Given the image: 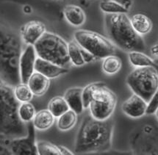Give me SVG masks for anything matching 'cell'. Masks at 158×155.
<instances>
[{"instance_id": "obj_1", "label": "cell", "mask_w": 158, "mask_h": 155, "mask_svg": "<svg viewBox=\"0 0 158 155\" xmlns=\"http://www.w3.org/2000/svg\"><path fill=\"white\" fill-rule=\"evenodd\" d=\"M114 121L109 118L99 120L87 115L79 129L74 152L77 154L107 152L112 145Z\"/></svg>"}, {"instance_id": "obj_2", "label": "cell", "mask_w": 158, "mask_h": 155, "mask_svg": "<svg viewBox=\"0 0 158 155\" xmlns=\"http://www.w3.org/2000/svg\"><path fill=\"white\" fill-rule=\"evenodd\" d=\"M22 52V40L18 35L7 28H2L0 36L2 82L12 87L22 82L19 66Z\"/></svg>"}, {"instance_id": "obj_3", "label": "cell", "mask_w": 158, "mask_h": 155, "mask_svg": "<svg viewBox=\"0 0 158 155\" xmlns=\"http://www.w3.org/2000/svg\"><path fill=\"white\" fill-rule=\"evenodd\" d=\"M105 23L109 39L119 49L128 52L145 51V42L132 27L127 13H106Z\"/></svg>"}, {"instance_id": "obj_4", "label": "cell", "mask_w": 158, "mask_h": 155, "mask_svg": "<svg viewBox=\"0 0 158 155\" xmlns=\"http://www.w3.org/2000/svg\"><path fill=\"white\" fill-rule=\"evenodd\" d=\"M17 100L12 86L2 82L0 88V132L6 137H24L27 134V124L20 119Z\"/></svg>"}, {"instance_id": "obj_5", "label": "cell", "mask_w": 158, "mask_h": 155, "mask_svg": "<svg viewBox=\"0 0 158 155\" xmlns=\"http://www.w3.org/2000/svg\"><path fill=\"white\" fill-rule=\"evenodd\" d=\"M34 46L38 57L62 67L71 65L68 44L57 35L46 32Z\"/></svg>"}, {"instance_id": "obj_6", "label": "cell", "mask_w": 158, "mask_h": 155, "mask_svg": "<svg viewBox=\"0 0 158 155\" xmlns=\"http://www.w3.org/2000/svg\"><path fill=\"white\" fill-rule=\"evenodd\" d=\"M127 83L134 94L148 102L158 89V73L153 67H136L127 76Z\"/></svg>"}, {"instance_id": "obj_7", "label": "cell", "mask_w": 158, "mask_h": 155, "mask_svg": "<svg viewBox=\"0 0 158 155\" xmlns=\"http://www.w3.org/2000/svg\"><path fill=\"white\" fill-rule=\"evenodd\" d=\"M74 40L96 59H104L115 53V45L110 40L93 31H76Z\"/></svg>"}, {"instance_id": "obj_8", "label": "cell", "mask_w": 158, "mask_h": 155, "mask_svg": "<svg viewBox=\"0 0 158 155\" xmlns=\"http://www.w3.org/2000/svg\"><path fill=\"white\" fill-rule=\"evenodd\" d=\"M117 104V97L105 82L96 90L90 102V115L99 120L111 117Z\"/></svg>"}, {"instance_id": "obj_9", "label": "cell", "mask_w": 158, "mask_h": 155, "mask_svg": "<svg viewBox=\"0 0 158 155\" xmlns=\"http://www.w3.org/2000/svg\"><path fill=\"white\" fill-rule=\"evenodd\" d=\"M35 126L32 121L27 123V134L24 137L13 138L6 142L7 148L13 154L36 155L38 154L37 143L35 142Z\"/></svg>"}, {"instance_id": "obj_10", "label": "cell", "mask_w": 158, "mask_h": 155, "mask_svg": "<svg viewBox=\"0 0 158 155\" xmlns=\"http://www.w3.org/2000/svg\"><path fill=\"white\" fill-rule=\"evenodd\" d=\"M37 53L33 45H27L23 51L20 59V77L23 83H28L29 79L35 71Z\"/></svg>"}, {"instance_id": "obj_11", "label": "cell", "mask_w": 158, "mask_h": 155, "mask_svg": "<svg viewBox=\"0 0 158 155\" xmlns=\"http://www.w3.org/2000/svg\"><path fill=\"white\" fill-rule=\"evenodd\" d=\"M47 32L45 25L39 21H31L22 27V38L27 45H35Z\"/></svg>"}, {"instance_id": "obj_12", "label": "cell", "mask_w": 158, "mask_h": 155, "mask_svg": "<svg viewBox=\"0 0 158 155\" xmlns=\"http://www.w3.org/2000/svg\"><path fill=\"white\" fill-rule=\"evenodd\" d=\"M121 108L129 117L138 119L146 114L147 102L140 96L134 94L123 103Z\"/></svg>"}, {"instance_id": "obj_13", "label": "cell", "mask_w": 158, "mask_h": 155, "mask_svg": "<svg viewBox=\"0 0 158 155\" xmlns=\"http://www.w3.org/2000/svg\"><path fill=\"white\" fill-rule=\"evenodd\" d=\"M35 71L42 73L49 79H54L66 73L69 69L38 57L35 63Z\"/></svg>"}, {"instance_id": "obj_14", "label": "cell", "mask_w": 158, "mask_h": 155, "mask_svg": "<svg viewBox=\"0 0 158 155\" xmlns=\"http://www.w3.org/2000/svg\"><path fill=\"white\" fill-rule=\"evenodd\" d=\"M82 90L83 88H71L68 89L64 94V98L68 103L70 110H72L77 115L82 113L85 109Z\"/></svg>"}, {"instance_id": "obj_15", "label": "cell", "mask_w": 158, "mask_h": 155, "mask_svg": "<svg viewBox=\"0 0 158 155\" xmlns=\"http://www.w3.org/2000/svg\"><path fill=\"white\" fill-rule=\"evenodd\" d=\"M27 84L34 96H40L47 93L50 85V80L42 73L35 71L29 79Z\"/></svg>"}, {"instance_id": "obj_16", "label": "cell", "mask_w": 158, "mask_h": 155, "mask_svg": "<svg viewBox=\"0 0 158 155\" xmlns=\"http://www.w3.org/2000/svg\"><path fill=\"white\" fill-rule=\"evenodd\" d=\"M65 19L69 24L80 27L85 21V13L82 7L76 5H69L63 10Z\"/></svg>"}, {"instance_id": "obj_17", "label": "cell", "mask_w": 158, "mask_h": 155, "mask_svg": "<svg viewBox=\"0 0 158 155\" xmlns=\"http://www.w3.org/2000/svg\"><path fill=\"white\" fill-rule=\"evenodd\" d=\"M130 21L134 30L140 36L149 33L153 26L151 19L143 13L133 15L130 18Z\"/></svg>"}, {"instance_id": "obj_18", "label": "cell", "mask_w": 158, "mask_h": 155, "mask_svg": "<svg viewBox=\"0 0 158 155\" xmlns=\"http://www.w3.org/2000/svg\"><path fill=\"white\" fill-rule=\"evenodd\" d=\"M55 118L49 110H41L35 113L32 123L35 129L39 130H47L52 126Z\"/></svg>"}, {"instance_id": "obj_19", "label": "cell", "mask_w": 158, "mask_h": 155, "mask_svg": "<svg viewBox=\"0 0 158 155\" xmlns=\"http://www.w3.org/2000/svg\"><path fill=\"white\" fill-rule=\"evenodd\" d=\"M129 61L135 67H153L158 73V64L142 52H129Z\"/></svg>"}, {"instance_id": "obj_20", "label": "cell", "mask_w": 158, "mask_h": 155, "mask_svg": "<svg viewBox=\"0 0 158 155\" xmlns=\"http://www.w3.org/2000/svg\"><path fill=\"white\" fill-rule=\"evenodd\" d=\"M48 110L55 118H59L70 110L68 103L61 96H55L52 98L48 104Z\"/></svg>"}, {"instance_id": "obj_21", "label": "cell", "mask_w": 158, "mask_h": 155, "mask_svg": "<svg viewBox=\"0 0 158 155\" xmlns=\"http://www.w3.org/2000/svg\"><path fill=\"white\" fill-rule=\"evenodd\" d=\"M69 55L71 63L77 66H81L85 63L84 60L82 47L76 40H71L68 44Z\"/></svg>"}, {"instance_id": "obj_22", "label": "cell", "mask_w": 158, "mask_h": 155, "mask_svg": "<svg viewBox=\"0 0 158 155\" xmlns=\"http://www.w3.org/2000/svg\"><path fill=\"white\" fill-rule=\"evenodd\" d=\"M121 65V59L117 56L111 55L104 58L102 62V70L107 74H115L120 71Z\"/></svg>"}, {"instance_id": "obj_23", "label": "cell", "mask_w": 158, "mask_h": 155, "mask_svg": "<svg viewBox=\"0 0 158 155\" xmlns=\"http://www.w3.org/2000/svg\"><path fill=\"white\" fill-rule=\"evenodd\" d=\"M77 121V114L72 110H69L60 117H59L57 127L62 131L69 130L74 127Z\"/></svg>"}, {"instance_id": "obj_24", "label": "cell", "mask_w": 158, "mask_h": 155, "mask_svg": "<svg viewBox=\"0 0 158 155\" xmlns=\"http://www.w3.org/2000/svg\"><path fill=\"white\" fill-rule=\"evenodd\" d=\"M99 7L104 13L109 14H115V13H127L129 9L125 7L124 5L115 0H107L102 1L99 4Z\"/></svg>"}, {"instance_id": "obj_25", "label": "cell", "mask_w": 158, "mask_h": 155, "mask_svg": "<svg viewBox=\"0 0 158 155\" xmlns=\"http://www.w3.org/2000/svg\"><path fill=\"white\" fill-rule=\"evenodd\" d=\"M14 95L19 102L21 103L28 102L33 98V93L27 83L21 82L14 87Z\"/></svg>"}, {"instance_id": "obj_26", "label": "cell", "mask_w": 158, "mask_h": 155, "mask_svg": "<svg viewBox=\"0 0 158 155\" xmlns=\"http://www.w3.org/2000/svg\"><path fill=\"white\" fill-rule=\"evenodd\" d=\"M37 148L38 154L40 155H62L60 146H57L47 141L38 142Z\"/></svg>"}, {"instance_id": "obj_27", "label": "cell", "mask_w": 158, "mask_h": 155, "mask_svg": "<svg viewBox=\"0 0 158 155\" xmlns=\"http://www.w3.org/2000/svg\"><path fill=\"white\" fill-rule=\"evenodd\" d=\"M35 109L30 102H23L19 105V116H20V119L24 123H28V122L32 121L34 119L35 115Z\"/></svg>"}, {"instance_id": "obj_28", "label": "cell", "mask_w": 158, "mask_h": 155, "mask_svg": "<svg viewBox=\"0 0 158 155\" xmlns=\"http://www.w3.org/2000/svg\"><path fill=\"white\" fill-rule=\"evenodd\" d=\"M103 82H92L88 85L83 88L82 90V99H83L84 108L89 107V105L91 102L92 98L94 97V95L95 94L96 90L103 84Z\"/></svg>"}, {"instance_id": "obj_29", "label": "cell", "mask_w": 158, "mask_h": 155, "mask_svg": "<svg viewBox=\"0 0 158 155\" xmlns=\"http://www.w3.org/2000/svg\"><path fill=\"white\" fill-rule=\"evenodd\" d=\"M158 108V89L149 102H147V108H146V114L152 115L155 113Z\"/></svg>"}, {"instance_id": "obj_30", "label": "cell", "mask_w": 158, "mask_h": 155, "mask_svg": "<svg viewBox=\"0 0 158 155\" xmlns=\"http://www.w3.org/2000/svg\"><path fill=\"white\" fill-rule=\"evenodd\" d=\"M115 1L121 3L125 7H127V9H130L132 4V0H115Z\"/></svg>"}, {"instance_id": "obj_31", "label": "cell", "mask_w": 158, "mask_h": 155, "mask_svg": "<svg viewBox=\"0 0 158 155\" xmlns=\"http://www.w3.org/2000/svg\"><path fill=\"white\" fill-rule=\"evenodd\" d=\"M151 52L154 56L158 57V42L156 44H155L153 46H152V49H151Z\"/></svg>"}, {"instance_id": "obj_32", "label": "cell", "mask_w": 158, "mask_h": 155, "mask_svg": "<svg viewBox=\"0 0 158 155\" xmlns=\"http://www.w3.org/2000/svg\"><path fill=\"white\" fill-rule=\"evenodd\" d=\"M155 114L156 117H157V119H158V108H157V110H156V111H155Z\"/></svg>"}]
</instances>
